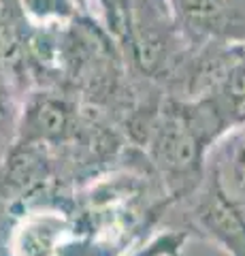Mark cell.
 Listing matches in <instances>:
<instances>
[{"mask_svg":"<svg viewBox=\"0 0 245 256\" xmlns=\"http://www.w3.org/2000/svg\"><path fill=\"white\" fill-rule=\"evenodd\" d=\"M175 2L181 15L199 30L237 36V30L241 28L235 0H175Z\"/></svg>","mask_w":245,"mask_h":256,"instance_id":"1","label":"cell"},{"mask_svg":"<svg viewBox=\"0 0 245 256\" xmlns=\"http://www.w3.org/2000/svg\"><path fill=\"white\" fill-rule=\"evenodd\" d=\"M213 182L228 201L245 216V128L224 148Z\"/></svg>","mask_w":245,"mask_h":256,"instance_id":"2","label":"cell"},{"mask_svg":"<svg viewBox=\"0 0 245 256\" xmlns=\"http://www.w3.org/2000/svg\"><path fill=\"white\" fill-rule=\"evenodd\" d=\"M186 242V233H175V230H169V233H162L154 237L147 246L139 248L128 256H175L181 246Z\"/></svg>","mask_w":245,"mask_h":256,"instance_id":"3","label":"cell"},{"mask_svg":"<svg viewBox=\"0 0 245 256\" xmlns=\"http://www.w3.org/2000/svg\"><path fill=\"white\" fill-rule=\"evenodd\" d=\"M13 96L9 86V73L0 66V152L6 137H9V128L13 124Z\"/></svg>","mask_w":245,"mask_h":256,"instance_id":"4","label":"cell"},{"mask_svg":"<svg viewBox=\"0 0 245 256\" xmlns=\"http://www.w3.org/2000/svg\"><path fill=\"white\" fill-rule=\"evenodd\" d=\"M19 9L23 15H30L32 20H49L53 15H60V9L64 6L60 4V0H17Z\"/></svg>","mask_w":245,"mask_h":256,"instance_id":"5","label":"cell"},{"mask_svg":"<svg viewBox=\"0 0 245 256\" xmlns=\"http://www.w3.org/2000/svg\"><path fill=\"white\" fill-rule=\"evenodd\" d=\"M70 2H77V0H60V4L64 6V9H68V4H70Z\"/></svg>","mask_w":245,"mask_h":256,"instance_id":"6","label":"cell"},{"mask_svg":"<svg viewBox=\"0 0 245 256\" xmlns=\"http://www.w3.org/2000/svg\"><path fill=\"white\" fill-rule=\"evenodd\" d=\"M175 256H181V254H179V252H177V254H175Z\"/></svg>","mask_w":245,"mask_h":256,"instance_id":"7","label":"cell"}]
</instances>
